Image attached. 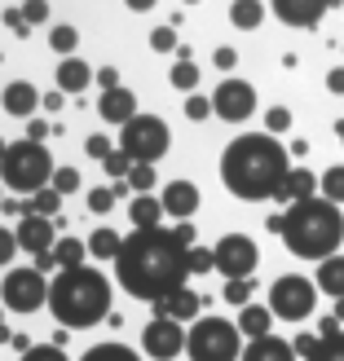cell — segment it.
<instances>
[{
  "mask_svg": "<svg viewBox=\"0 0 344 361\" xmlns=\"http://www.w3.org/2000/svg\"><path fill=\"white\" fill-rule=\"evenodd\" d=\"M0 300H5L9 313H35L49 304V282L40 269H9L5 282H0Z\"/></svg>",
  "mask_w": 344,
  "mask_h": 361,
  "instance_id": "cell-9",
  "label": "cell"
},
{
  "mask_svg": "<svg viewBox=\"0 0 344 361\" xmlns=\"http://www.w3.org/2000/svg\"><path fill=\"white\" fill-rule=\"evenodd\" d=\"M172 146V133L159 115H137L119 128V150L133 154V164H159Z\"/></svg>",
  "mask_w": 344,
  "mask_h": 361,
  "instance_id": "cell-7",
  "label": "cell"
},
{
  "mask_svg": "<svg viewBox=\"0 0 344 361\" xmlns=\"http://www.w3.org/2000/svg\"><path fill=\"white\" fill-rule=\"evenodd\" d=\"M318 190H322V176H314L309 168H292V176H287V185H283V194H278V203H304V198H318Z\"/></svg>",
  "mask_w": 344,
  "mask_h": 361,
  "instance_id": "cell-20",
  "label": "cell"
},
{
  "mask_svg": "<svg viewBox=\"0 0 344 361\" xmlns=\"http://www.w3.org/2000/svg\"><path fill=\"white\" fill-rule=\"evenodd\" d=\"M186 353H190V361H239L243 357L239 322H225V317H198V322H190Z\"/></svg>",
  "mask_w": 344,
  "mask_h": 361,
  "instance_id": "cell-6",
  "label": "cell"
},
{
  "mask_svg": "<svg viewBox=\"0 0 344 361\" xmlns=\"http://www.w3.org/2000/svg\"><path fill=\"white\" fill-rule=\"evenodd\" d=\"M0 185H5V180H0ZM0 203H5V194H0Z\"/></svg>",
  "mask_w": 344,
  "mask_h": 361,
  "instance_id": "cell-61",
  "label": "cell"
},
{
  "mask_svg": "<svg viewBox=\"0 0 344 361\" xmlns=\"http://www.w3.org/2000/svg\"><path fill=\"white\" fill-rule=\"evenodd\" d=\"M97 84H102V93H111V88H124L115 66H102V71H97Z\"/></svg>",
  "mask_w": 344,
  "mask_h": 361,
  "instance_id": "cell-50",
  "label": "cell"
},
{
  "mask_svg": "<svg viewBox=\"0 0 344 361\" xmlns=\"http://www.w3.org/2000/svg\"><path fill=\"white\" fill-rule=\"evenodd\" d=\"M88 80H97V71L88 66L84 58H62L58 62V88H62V93H84Z\"/></svg>",
  "mask_w": 344,
  "mask_h": 361,
  "instance_id": "cell-21",
  "label": "cell"
},
{
  "mask_svg": "<svg viewBox=\"0 0 344 361\" xmlns=\"http://www.w3.org/2000/svg\"><path fill=\"white\" fill-rule=\"evenodd\" d=\"M150 49H155V53H177V49H181V44H177V27H172V23H168V27H155V31H150Z\"/></svg>",
  "mask_w": 344,
  "mask_h": 361,
  "instance_id": "cell-38",
  "label": "cell"
},
{
  "mask_svg": "<svg viewBox=\"0 0 344 361\" xmlns=\"http://www.w3.org/2000/svg\"><path fill=\"white\" fill-rule=\"evenodd\" d=\"M53 159L49 150L40 146V141H9V150L5 159H0V180H5L9 190H23V194H35V190H45L49 180H53Z\"/></svg>",
  "mask_w": 344,
  "mask_h": 361,
  "instance_id": "cell-5",
  "label": "cell"
},
{
  "mask_svg": "<svg viewBox=\"0 0 344 361\" xmlns=\"http://www.w3.org/2000/svg\"><path fill=\"white\" fill-rule=\"evenodd\" d=\"M186 5H198V0H186Z\"/></svg>",
  "mask_w": 344,
  "mask_h": 361,
  "instance_id": "cell-62",
  "label": "cell"
},
{
  "mask_svg": "<svg viewBox=\"0 0 344 361\" xmlns=\"http://www.w3.org/2000/svg\"><path fill=\"white\" fill-rule=\"evenodd\" d=\"M49 313L62 326H97L111 317V278L97 269H62L49 282Z\"/></svg>",
  "mask_w": 344,
  "mask_h": 361,
  "instance_id": "cell-4",
  "label": "cell"
},
{
  "mask_svg": "<svg viewBox=\"0 0 344 361\" xmlns=\"http://www.w3.org/2000/svg\"><path fill=\"white\" fill-rule=\"evenodd\" d=\"M0 106H5L9 115H18V119H27V115H35V106H40V93H35L31 80H13V84H5Z\"/></svg>",
  "mask_w": 344,
  "mask_h": 361,
  "instance_id": "cell-18",
  "label": "cell"
},
{
  "mask_svg": "<svg viewBox=\"0 0 344 361\" xmlns=\"http://www.w3.org/2000/svg\"><path fill=\"white\" fill-rule=\"evenodd\" d=\"M45 137H49V123L45 119H27V141H40L45 146Z\"/></svg>",
  "mask_w": 344,
  "mask_h": 361,
  "instance_id": "cell-51",
  "label": "cell"
},
{
  "mask_svg": "<svg viewBox=\"0 0 344 361\" xmlns=\"http://www.w3.org/2000/svg\"><path fill=\"white\" fill-rule=\"evenodd\" d=\"M212 251H216V274H221L225 282L251 278V274H256V264H261V251H256V243H251L247 233H225Z\"/></svg>",
  "mask_w": 344,
  "mask_h": 361,
  "instance_id": "cell-10",
  "label": "cell"
},
{
  "mask_svg": "<svg viewBox=\"0 0 344 361\" xmlns=\"http://www.w3.org/2000/svg\"><path fill=\"white\" fill-rule=\"evenodd\" d=\"M13 233H18V247L31 251V256H45V251L58 247V221H45V216H23Z\"/></svg>",
  "mask_w": 344,
  "mask_h": 361,
  "instance_id": "cell-14",
  "label": "cell"
},
{
  "mask_svg": "<svg viewBox=\"0 0 344 361\" xmlns=\"http://www.w3.org/2000/svg\"><path fill=\"white\" fill-rule=\"evenodd\" d=\"M269 326H274V313H269V304H247V309H239V331L247 339H265Z\"/></svg>",
  "mask_w": 344,
  "mask_h": 361,
  "instance_id": "cell-23",
  "label": "cell"
},
{
  "mask_svg": "<svg viewBox=\"0 0 344 361\" xmlns=\"http://www.w3.org/2000/svg\"><path fill=\"white\" fill-rule=\"evenodd\" d=\"M49 185L58 190V194H76V190H80V172H76V168H58Z\"/></svg>",
  "mask_w": 344,
  "mask_h": 361,
  "instance_id": "cell-42",
  "label": "cell"
},
{
  "mask_svg": "<svg viewBox=\"0 0 344 361\" xmlns=\"http://www.w3.org/2000/svg\"><path fill=\"white\" fill-rule=\"evenodd\" d=\"M23 18H27L31 27L45 23V18H49V5H45V0H27V5H23Z\"/></svg>",
  "mask_w": 344,
  "mask_h": 361,
  "instance_id": "cell-48",
  "label": "cell"
},
{
  "mask_svg": "<svg viewBox=\"0 0 344 361\" xmlns=\"http://www.w3.org/2000/svg\"><path fill=\"white\" fill-rule=\"evenodd\" d=\"M97 115L106 119V123H129V119H137V97L129 93V88H111V93H102L97 97Z\"/></svg>",
  "mask_w": 344,
  "mask_h": 361,
  "instance_id": "cell-17",
  "label": "cell"
},
{
  "mask_svg": "<svg viewBox=\"0 0 344 361\" xmlns=\"http://www.w3.org/2000/svg\"><path fill=\"white\" fill-rule=\"evenodd\" d=\"M292 348H296V357H309V353L318 348V331H314V335H309V331L296 335V339H292Z\"/></svg>",
  "mask_w": 344,
  "mask_h": 361,
  "instance_id": "cell-49",
  "label": "cell"
},
{
  "mask_svg": "<svg viewBox=\"0 0 344 361\" xmlns=\"http://www.w3.org/2000/svg\"><path fill=\"white\" fill-rule=\"evenodd\" d=\"M292 128V111L287 106H269V115H265V133L269 137H278V133H287Z\"/></svg>",
  "mask_w": 344,
  "mask_h": 361,
  "instance_id": "cell-40",
  "label": "cell"
},
{
  "mask_svg": "<svg viewBox=\"0 0 344 361\" xmlns=\"http://www.w3.org/2000/svg\"><path fill=\"white\" fill-rule=\"evenodd\" d=\"M18 251H23V247H18V233H9L5 225H0V269H5V264L18 256Z\"/></svg>",
  "mask_w": 344,
  "mask_h": 361,
  "instance_id": "cell-44",
  "label": "cell"
},
{
  "mask_svg": "<svg viewBox=\"0 0 344 361\" xmlns=\"http://www.w3.org/2000/svg\"><path fill=\"white\" fill-rule=\"evenodd\" d=\"M13 339V331H5V313H0V344H9Z\"/></svg>",
  "mask_w": 344,
  "mask_h": 361,
  "instance_id": "cell-57",
  "label": "cell"
},
{
  "mask_svg": "<svg viewBox=\"0 0 344 361\" xmlns=\"http://www.w3.org/2000/svg\"><path fill=\"white\" fill-rule=\"evenodd\" d=\"M159 203H164V212L177 216V221H190V216L198 212V185L194 180H172V185H164Z\"/></svg>",
  "mask_w": 344,
  "mask_h": 361,
  "instance_id": "cell-16",
  "label": "cell"
},
{
  "mask_svg": "<svg viewBox=\"0 0 344 361\" xmlns=\"http://www.w3.org/2000/svg\"><path fill=\"white\" fill-rule=\"evenodd\" d=\"M80 361H141L133 348H124V344H97V348H88Z\"/></svg>",
  "mask_w": 344,
  "mask_h": 361,
  "instance_id": "cell-34",
  "label": "cell"
},
{
  "mask_svg": "<svg viewBox=\"0 0 344 361\" xmlns=\"http://www.w3.org/2000/svg\"><path fill=\"white\" fill-rule=\"evenodd\" d=\"M168 80H172V88H181V93L190 97L194 88H198V66H194L190 58H181V62L172 66V75H168Z\"/></svg>",
  "mask_w": 344,
  "mask_h": 361,
  "instance_id": "cell-33",
  "label": "cell"
},
{
  "mask_svg": "<svg viewBox=\"0 0 344 361\" xmlns=\"http://www.w3.org/2000/svg\"><path fill=\"white\" fill-rule=\"evenodd\" d=\"M287 176H292V150H283L278 137H269V133H243L221 154V180L243 203L278 198Z\"/></svg>",
  "mask_w": 344,
  "mask_h": 361,
  "instance_id": "cell-2",
  "label": "cell"
},
{
  "mask_svg": "<svg viewBox=\"0 0 344 361\" xmlns=\"http://www.w3.org/2000/svg\"><path fill=\"white\" fill-rule=\"evenodd\" d=\"M212 111L221 115L225 123L251 119V111H256V88H251L247 80H239V75L221 80V84H216V93H212Z\"/></svg>",
  "mask_w": 344,
  "mask_h": 361,
  "instance_id": "cell-11",
  "label": "cell"
},
{
  "mask_svg": "<svg viewBox=\"0 0 344 361\" xmlns=\"http://www.w3.org/2000/svg\"><path fill=\"white\" fill-rule=\"evenodd\" d=\"M115 278L133 300H168L190 278V243H181L177 229L164 225L133 229L115 256Z\"/></svg>",
  "mask_w": 344,
  "mask_h": 361,
  "instance_id": "cell-1",
  "label": "cell"
},
{
  "mask_svg": "<svg viewBox=\"0 0 344 361\" xmlns=\"http://www.w3.org/2000/svg\"><path fill=\"white\" fill-rule=\"evenodd\" d=\"M269 229L278 233V238L287 243V251L300 260H327L340 251L344 243V216L336 203H327V198H304V203H292L283 216H269Z\"/></svg>",
  "mask_w": 344,
  "mask_h": 361,
  "instance_id": "cell-3",
  "label": "cell"
},
{
  "mask_svg": "<svg viewBox=\"0 0 344 361\" xmlns=\"http://www.w3.org/2000/svg\"><path fill=\"white\" fill-rule=\"evenodd\" d=\"M239 361H300V357H296V348L287 344V339L265 335V339H251V344L243 348V357H239Z\"/></svg>",
  "mask_w": 344,
  "mask_h": 361,
  "instance_id": "cell-19",
  "label": "cell"
},
{
  "mask_svg": "<svg viewBox=\"0 0 344 361\" xmlns=\"http://www.w3.org/2000/svg\"><path fill=\"white\" fill-rule=\"evenodd\" d=\"M304 361H344V331L331 335H318V348L304 357Z\"/></svg>",
  "mask_w": 344,
  "mask_h": 361,
  "instance_id": "cell-30",
  "label": "cell"
},
{
  "mask_svg": "<svg viewBox=\"0 0 344 361\" xmlns=\"http://www.w3.org/2000/svg\"><path fill=\"white\" fill-rule=\"evenodd\" d=\"M327 9H340V0H274L278 23L296 27V31H314Z\"/></svg>",
  "mask_w": 344,
  "mask_h": 361,
  "instance_id": "cell-13",
  "label": "cell"
},
{
  "mask_svg": "<svg viewBox=\"0 0 344 361\" xmlns=\"http://www.w3.org/2000/svg\"><path fill=\"white\" fill-rule=\"evenodd\" d=\"M318 291H327L331 300H344V256H327L318 264Z\"/></svg>",
  "mask_w": 344,
  "mask_h": 361,
  "instance_id": "cell-24",
  "label": "cell"
},
{
  "mask_svg": "<svg viewBox=\"0 0 344 361\" xmlns=\"http://www.w3.org/2000/svg\"><path fill=\"white\" fill-rule=\"evenodd\" d=\"M186 326L181 322H172V317H150L146 322V331H141V348H146L155 361H172L181 348H186Z\"/></svg>",
  "mask_w": 344,
  "mask_h": 361,
  "instance_id": "cell-12",
  "label": "cell"
},
{
  "mask_svg": "<svg viewBox=\"0 0 344 361\" xmlns=\"http://www.w3.org/2000/svg\"><path fill=\"white\" fill-rule=\"evenodd\" d=\"M336 133H340V141H344V119H340V123H336Z\"/></svg>",
  "mask_w": 344,
  "mask_h": 361,
  "instance_id": "cell-59",
  "label": "cell"
},
{
  "mask_svg": "<svg viewBox=\"0 0 344 361\" xmlns=\"http://www.w3.org/2000/svg\"><path fill=\"white\" fill-rule=\"evenodd\" d=\"M234 309H247L251 304V278H234V282H225V291H221Z\"/></svg>",
  "mask_w": 344,
  "mask_h": 361,
  "instance_id": "cell-37",
  "label": "cell"
},
{
  "mask_svg": "<svg viewBox=\"0 0 344 361\" xmlns=\"http://www.w3.org/2000/svg\"><path fill=\"white\" fill-rule=\"evenodd\" d=\"M208 115H216V111H212V97H198V93H190V97H186V119L203 123Z\"/></svg>",
  "mask_w": 344,
  "mask_h": 361,
  "instance_id": "cell-41",
  "label": "cell"
},
{
  "mask_svg": "<svg viewBox=\"0 0 344 361\" xmlns=\"http://www.w3.org/2000/svg\"><path fill=\"white\" fill-rule=\"evenodd\" d=\"M102 168H106V176H111V180H129V172H133L137 164H133L129 150H111V154L102 159Z\"/></svg>",
  "mask_w": 344,
  "mask_h": 361,
  "instance_id": "cell-35",
  "label": "cell"
},
{
  "mask_svg": "<svg viewBox=\"0 0 344 361\" xmlns=\"http://www.w3.org/2000/svg\"><path fill=\"white\" fill-rule=\"evenodd\" d=\"M159 185V176H155V164H137L133 172H129V190H137V194H150Z\"/></svg>",
  "mask_w": 344,
  "mask_h": 361,
  "instance_id": "cell-36",
  "label": "cell"
},
{
  "mask_svg": "<svg viewBox=\"0 0 344 361\" xmlns=\"http://www.w3.org/2000/svg\"><path fill=\"white\" fill-rule=\"evenodd\" d=\"M119 247H124V238H119L115 229H106V225L88 233V256H97V260H115Z\"/></svg>",
  "mask_w": 344,
  "mask_h": 361,
  "instance_id": "cell-26",
  "label": "cell"
},
{
  "mask_svg": "<svg viewBox=\"0 0 344 361\" xmlns=\"http://www.w3.org/2000/svg\"><path fill=\"white\" fill-rule=\"evenodd\" d=\"M84 256H88V243H80V238H58V247H53L58 274L62 269H84Z\"/></svg>",
  "mask_w": 344,
  "mask_h": 361,
  "instance_id": "cell-27",
  "label": "cell"
},
{
  "mask_svg": "<svg viewBox=\"0 0 344 361\" xmlns=\"http://www.w3.org/2000/svg\"><path fill=\"white\" fill-rule=\"evenodd\" d=\"M336 322H344V300H336V313H331Z\"/></svg>",
  "mask_w": 344,
  "mask_h": 361,
  "instance_id": "cell-58",
  "label": "cell"
},
{
  "mask_svg": "<svg viewBox=\"0 0 344 361\" xmlns=\"http://www.w3.org/2000/svg\"><path fill=\"white\" fill-rule=\"evenodd\" d=\"M129 194V180H115V185H102V190H88V212L93 216H106L115 207V198Z\"/></svg>",
  "mask_w": 344,
  "mask_h": 361,
  "instance_id": "cell-29",
  "label": "cell"
},
{
  "mask_svg": "<svg viewBox=\"0 0 344 361\" xmlns=\"http://www.w3.org/2000/svg\"><path fill=\"white\" fill-rule=\"evenodd\" d=\"M5 27H9V35H18V40L31 31V23L23 18V9H5Z\"/></svg>",
  "mask_w": 344,
  "mask_h": 361,
  "instance_id": "cell-45",
  "label": "cell"
},
{
  "mask_svg": "<svg viewBox=\"0 0 344 361\" xmlns=\"http://www.w3.org/2000/svg\"><path fill=\"white\" fill-rule=\"evenodd\" d=\"M129 9H155V0H124Z\"/></svg>",
  "mask_w": 344,
  "mask_h": 361,
  "instance_id": "cell-56",
  "label": "cell"
},
{
  "mask_svg": "<svg viewBox=\"0 0 344 361\" xmlns=\"http://www.w3.org/2000/svg\"><path fill=\"white\" fill-rule=\"evenodd\" d=\"M9 344H13L18 353H31V348H35V344H31V339H27V335H18V331H13V339H9Z\"/></svg>",
  "mask_w": 344,
  "mask_h": 361,
  "instance_id": "cell-55",
  "label": "cell"
},
{
  "mask_svg": "<svg viewBox=\"0 0 344 361\" xmlns=\"http://www.w3.org/2000/svg\"><path fill=\"white\" fill-rule=\"evenodd\" d=\"M62 97H66L62 88H53V93H45V111H58V106H62Z\"/></svg>",
  "mask_w": 344,
  "mask_h": 361,
  "instance_id": "cell-54",
  "label": "cell"
},
{
  "mask_svg": "<svg viewBox=\"0 0 344 361\" xmlns=\"http://www.w3.org/2000/svg\"><path fill=\"white\" fill-rule=\"evenodd\" d=\"M27 207H31V216H45V221H58V212H62V194L53 190V185H45V190H35V194L27 198Z\"/></svg>",
  "mask_w": 344,
  "mask_h": 361,
  "instance_id": "cell-28",
  "label": "cell"
},
{
  "mask_svg": "<svg viewBox=\"0 0 344 361\" xmlns=\"http://www.w3.org/2000/svg\"><path fill=\"white\" fill-rule=\"evenodd\" d=\"M5 150H9V146H5V141H0V159H5Z\"/></svg>",
  "mask_w": 344,
  "mask_h": 361,
  "instance_id": "cell-60",
  "label": "cell"
},
{
  "mask_svg": "<svg viewBox=\"0 0 344 361\" xmlns=\"http://www.w3.org/2000/svg\"><path fill=\"white\" fill-rule=\"evenodd\" d=\"M230 23L239 31H256L265 23V5H261V0H234V5H230Z\"/></svg>",
  "mask_w": 344,
  "mask_h": 361,
  "instance_id": "cell-25",
  "label": "cell"
},
{
  "mask_svg": "<svg viewBox=\"0 0 344 361\" xmlns=\"http://www.w3.org/2000/svg\"><path fill=\"white\" fill-rule=\"evenodd\" d=\"M322 198H327V203H344V164H336V168H327L322 172V190H318Z\"/></svg>",
  "mask_w": 344,
  "mask_h": 361,
  "instance_id": "cell-32",
  "label": "cell"
},
{
  "mask_svg": "<svg viewBox=\"0 0 344 361\" xmlns=\"http://www.w3.org/2000/svg\"><path fill=\"white\" fill-rule=\"evenodd\" d=\"M31 269H40V274H53V269H58V260H53V251H45V256H35Z\"/></svg>",
  "mask_w": 344,
  "mask_h": 361,
  "instance_id": "cell-53",
  "label": "cell"
},
{
  "mask_svg": "<svg viewBox=\"0 0 344 361\" xmlns=\"http://www.w3.org/2000/svg\"><path fill=\"white\" fill-rule=\"evenodd\" d=\"M212 269H216V251L212 247H190V274H212Z\"/></svg>",
  "mask_w": 344,
  "mask_h": 361,
  "instance_id": "cell-39",
  "label": "cell"
},
{
  "mask_svg": "<svg viewBox=\"0 0 344 361\" xmlns=\"http://www.w3.org/2000/svg\"><path fill=\"white\" fill-rule=\"evenodd\" d=\"M49 49H58L62 58H76V49H80V31H76V27H66V23H62V27H53V31H49Z\"/></svg>",
  "mask_w": 344,
  "mask_h": 361,
  "instance_id": "cell-31",
  "label": "cell"
},
{
  "mask_svg": "<svg viewBox=\"0 0 344 361\" xmlns=\"http://www.w3.org/2000/svg\"><path fill=\"white\" fill-rule=\"evenodd\" d=\"M164 216H168V212H164V203H159L155 194H137L133 203H129V221H133L137 229H155Z\"/></svg>",
  "mask_w": 344,
  "mask_h": 361,
  "instance_id": "cell-22",
  "label": "cell"
},
{
  "mask_svg": "<svg viewBox=\"0 0 344 361\" xmlns=\"http://www.w3.org/2000/svg\"><path fill=\"white\" fill-rule=\"evenodd\" d=\"M327 88H331V93H336V97L344 93V66H336V71H331V75H327Z\"/></svg>",
  "mask_w": 344,
  "mask_h": 361,
  "instance_id": "cell-52",
  "label": "cell"
},
{
  "mask_svg": "<svg viewBox=\"0 0 344 361\" xmlns=\"http://www.w3.org/2000/svg\"><path fill=\"white\" fill-rule=\"evenodd\" d=\"M318 304V282L300 278V274H283L274 286H269V313L283 322H304Z\"/></svg>",
  "mask_w": 344,
  "mask_h": 361,
  "instance_id": "cell-8",
  "label": "cell"
},
{
  "mask_svg": "<svg viewBox=\"0 0 344 361\" xmlns=\"http://www.w3.org/2000/svg\"><path fill=\"white\" fill-rule=\"evenodd\" d=\"M23 361H71L58 344H35L31 353H23Z\"/></svg>",
  "mask_w": 344,
  "mask_h": 361,
  "instance_id": "cell-43",
  "label": "cell"
},
{
  "mask_svg": "<svg viewBox=\"0 0 344 361\" xmlns=\"http://www.w3.org/2000/svg\"><path fill=\"white\" fill-rule=\"evenodd\" d=\"M212 62H216V71H234L239 66V49H230V44H221L212 53Z\"/></svg>",
  "mask_w": 344,
  "mask_h": 361,
  "instance_id": "cell-46",
  "label": "cell"
},
{
  "mask_svg": "<svg viewBox=\"0 0 344 361\" xmlns=\"http://www.w3.org/2000/svg\"><path fill=\"white\" fill-rule=\"evenodd\" d=\"M155 309V317H172V322H198V313H203V295L198 291H190V286H181V291H172L168 300H159V304H150Z\"/></svg>",
  "mask_w": 344,
  "mask_h": 361,
  "instance_id": "cell-15",
  "label": "cell"
},
{
  "mask_svg": "<svg viewBox=\"0 0 344 361\" xmlns=\"http://www.w3.org/2000/svg\"><path fill=\"white\" fill-rule=\"evenodd\" d=\"M84 150L93 154V159H106L115 146H111V137H102V133H97V137H88V141H84Z\"/></svg>",
  "mask_w": 344,
  "mask_h": 361,
  "instance_id": "cell-47",
  "label": "cell"
}]
</instances>
